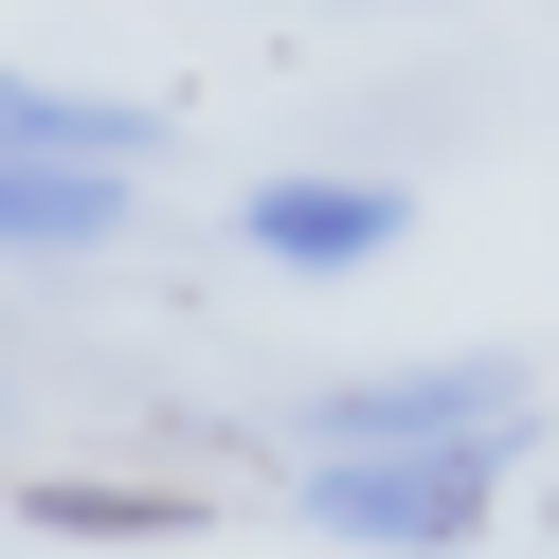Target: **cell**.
<instances>
[{
	"label": "cell",
	"mask_w": 559,
	"mask_h": 559,
	"mask_svg": "<svg viewBox=\"0 0 559 559\" xmlns=\"http://www.w3.org/2000/svg\"><path fill=\"white\" fill-rule=\"evenodd\" d=\"M487 506H506V433H433V451H325L307 469V523L361 559H451L487 542Z\"/></svg>",
	"instance_id": "6da1fadb"
},
{
	"label": "cell",
	"mask_w": 559,
	"mask_h": 559,
	"mask_svg": "<svg viewBox=\"0 0 559 559\" xmlns=\"http://www.w3.org/2000/svg\"><path fill=\"white\" fill-rule=\"evenodd\" d=\"M0 145H127V163H145V127H127V109H91V91H37V73H0Z\"/></svg>",
	"instance_id": "5b68a950"
},
{
	"label": "cell",
	"mask_w": 559,
	"mask_h": 559,
	"mask_svg": "<svg viewBox=\"0 0 559 559\" xmlns=\"http://www.w3.org/2000/svg\"><path fill=\"white\" fill-rule=\"evenodd\" d=\"M325 451H433V433H523V379L506 361H415V379H343L307 415Z\"/></svg>",
	"instance_id": "7a4b0ae2"
},
{
	"label": "cell",
	"mask_w": 559,
	"mask_h": 559,
	"mask_svg": "<svg viewBox=\"0 0 559 559\" xmlns=\"http://www.w3.org/2000/svg\"><path fill=\"white\" fill-rule=\"evenodd\" d=\"M37 523H73V542H145V523H181L163 487H37Z\"/></svg>",
	"instance_id": "8992f818"
},
{
	"label": "cell",
	"mask_w": 559,
	"mask_h": 559,
	"mask_svg": "<svg viewBox=\"0 0 559 559\" xmlns=\"http://www.w3.org/2000/svg\"><path fill=\"white\" fill-rule=\"evenodd\" d=\"M235 235H253L271 271L325 289V271H379V253H397L415 199H397V181H253V199H235Z\"/></svg>",
	"instance_id": "3957f363"
},
{
	"label": "cell",
	"mask_w": 559,
	"mask_h": 559,
	"mask_svg": "<svg viewBox=\"0 0 559 559\" xmlns=\"http://www.w3.org/2000/svg\"><path fill=\"white\" fill-rule=\"evenodd\" d=\"M127 145H0V253H109L127 235Z\"/></svg>",
	"instance_id": "277c9868"
}]
</instances>
